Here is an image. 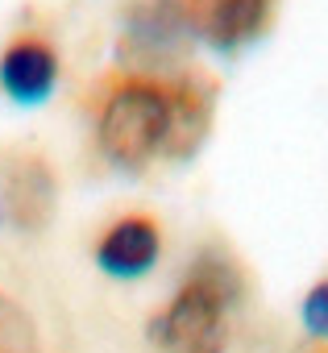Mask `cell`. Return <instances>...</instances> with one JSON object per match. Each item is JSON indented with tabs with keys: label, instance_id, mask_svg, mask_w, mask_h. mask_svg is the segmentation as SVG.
Here are the masks:
<instances>
[{
	"label": "cell",
	"instance_id": "obj_1",
	"mask_svg": "<svg viewBox=\"0 0 328 353\" xmlns=\"http://www.w3.org/2000/svg\"><path fill=\"white\" fill-rule=\"evenodd\" d=\"M245 295L233 258L204 250L183 274L179 291L150 320V341L162 353H229V320Z\"/></svg>",
	"mask_w": 328,
	"mask_h": 353
},
{
	"label": "cell",
	"instance_id": "obj_2",
	"mask_svg": "<svg viewBox=\"0 0 328 353\" xmlns=\"http://www.w3.org/2000/svg\"><path fill=\"white\" fill-rule=\"evenodd\" d=\"M171 145V88L167 79H125L100 112V154L116 170H145Z\"/></svg>",
	"mask_w": 328,
	"mask_h": 353
},
{
	"label": "cell",
	"instance_id": "obj_3",
	"mask_svg": "<svg viewBox=\"0 0 328 353\" xmlns=\"http://www.w3.org/2000/svg\"><path fill=\"white\" fill-rule=\"evenodd\" d=\"M150 9L179 42L212 54H241L274 21V0H154Z\"/></svg>",
	"mask_w": 328,
	"mask_h": 353
},
{
	"label": "cell",
	"instance_id": "obj_4",
	"mask_svg": "<svg viewBox=\"0 0 328 353\" xmlns=\"http://www.w3.org/2000/svg\"><path fill=\"white\" fill-rule=\"evenodd\" d=\"M171 88V145L167 162H192L216 121V88L204 75H175L167 79Z\"/></svg>",
	"mask_w": 328,
	"mask_h": 353
},
{
	"label": "cell",
	"instance_id": "obj_5",
	"mask_svg": "<svg viewBox=\"0 0 328 353\" xmlns=\"http://www.w3.org/2000/svg\"><path fill=\"white\" fill-rule=\"evenodd\" d=\"M59 204V183L42 158H17L5 170V192H0V221H9L25 233L46 229Z\"/></svg>",
	"mask_w": 328,
	"mask_h": 353
},
{
	"label": "cell",
	"instance_id": "obj_6",
	"mask_svg": "<svg viewBox=\"0 0 328 353\" xmlns=\"http://www.w3.org/2000/svg\"><path fill=\"white\" fill-rule=\"evenodd\" d=\"M158 254H162V233L150 216H125L116 221L100 245H96V266L112 279H141L158 266Z\"/></svg>",
	"mask_w": 328,
	"mask_h": 353
},
{
	"label": "cell",
	"instance_id": "obj_7",
	"mask_svg": "<svg viewBox=\"0 0 328 353\" xmlns=\"http://www.w3.org/2000/svg\"><path fill=\"white\" fill-rule=\"evenodd\" d=\"M59 83V54L38 42L21 38L0 54V88L13 104H46Z\"/></svg>",
	"mask_w": 328,
	"mask_h": 353
},
{
	"label": "cell",
	"instance_id": "obj_8",
	"mask_svg": "<svg viewBox=\"0 0 328 353\" xmlns=\"http://www.w3.org/2000/svg\"><path fill=\"white\" fill-rule=\"evenodd\" d=\"M0 353H42L34 316L0 291Z\"/></svg>",
	"mask_w": 328,
	"mask_h": 353
},
{
	"label": "cell",
	"instance_id": "obj_9",
	"mask_svg": "<svg viewBox=\"0 0 328 353\" xmlns=\"http://www.w3.org/2000/svg\"><path fill=\"white\" fill-rule=\"evenodd\" d=\"M299 320H303L307 336L328 341V279H320V283L303 295V303H299Z\"/></svg>",
	"mask_w": 328,
	"mask_h": 353
}]
</instances>
